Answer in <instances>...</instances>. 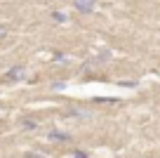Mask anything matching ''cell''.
<instances>
[{
  "mask_svg": "<svg viewBox=\"0 0 160 158\" xmlns=\"http://www.w3.org/2000/svg\"><path fill=\"white\" fill-rule=\"evenodd\" d=\"M73 153H75V158H87L85 151H73Z\"/></svg>",
  "mask_w": 160,
  "mask_h": 158,
  "instance_id": "8992f818",
  "label": "cell"
},
{
  "mask_svg": "<svg viewBox=\"0 0 160 158\" xmlns=\"http://www.w3.org/2000/svg\"><path fill=\"white\" fill-rule=\"evenodd\" d=\"M50 139H54V142H61V139H68V137H66L64 132H52V134H50Z\"/></svg>",
  "mask_w": 160,
  "mask_h": 158,
  "instance_id": "277c9868",
  "label": "cell"
},
{
  "mask_svg": "<svg viewBox=\"0 0 160 158\" xmlns=\"http://www.w3.org/2000/svg\"><path fill=\"white\" fill-rule=\"evenodd\" d=\"M73 5H75V10H80V12H92L94 10V0H75Z\"/></svg>",
  "mask_w": 160,
  "mask_h": 158,
  "instance_id": "6da1fadb",
  "label": "cell"
},
{
  "mask_svg": "<svg viewBox=\"0 0 160 158\" xmlns=\"http://www.w3.org/2000/svg\"><path fill=\"white\" fill-rule=\"evenodd\" d=\"M52 17H54L57 21H66V14H61V12H54V14H52Z\"/></svg>",
  "mask_w": 160,
  "mask_h": 158,
  "instance_id": "5b68a950",
  "label": "cell"
},
{
  "mask_svg": "<svg viewBox=\"0 0 160 158\" xmlns=\"http://www.w3.org/2000/svg\"><path fill=\"white\" fill-rule=\"evenodd\" d=\"M21 76H26V69H24V66H17V69H12L5 78H7V80H19Z\"/></svg>",
  "mask_w": 160,
  "mask_h": 158,
  "instance_id": "7a4b0ae2",
  "label": "cell"
},
{
  "mask_svg": "<svg viewBox=\"0 0 160 158\" xmlns=\"http://www.w3.org/2000/svg\"><path fill=\"white\" fill-rule=\"evenodd\" d=\"M68 113H73L75 118H87V116H90V113H85L82 109H68Z\"/></svg>",
  "mask_w": 160,
  "mask_h": 158,
  "instance_id": "3957f363",
  "label": "cell"
}]
</instances>
